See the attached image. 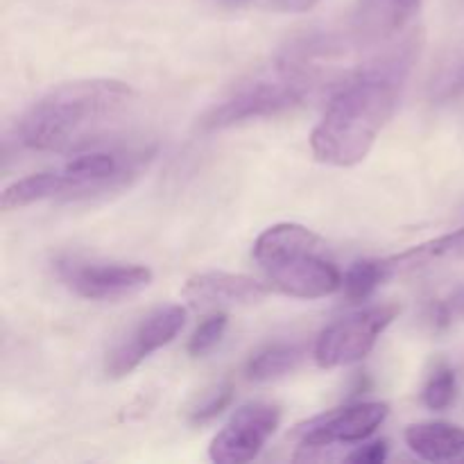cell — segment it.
<instances>
[{
	"label": "cell",
	"mask_w": 464,
	"mask_h": 464,
	"mask_svg": "<svg viewBox=\"0 0 464 464\" xmlns=\"http://www.w3.org/2000/svg\"><path fill=\"white\" fill-rule=\"evenodd\" d=\"M464 258V227L453 231V234L440 236V238L429 240L424 245L411 247L408 252L397 254V256L385 258L390 276L401 275V272L421 270V267L435 266V263L462 261Z\"/></svg>",
	"instance_id": "4fadbf2b"
},
{
	"label": "cell",
	"mask_w": 464,
	"mask_h": 464,
	"mask_svg": "<svg viewBox=\"0 0 464 464\" xmlns=\"http://www.w3.org/2000/svg\"><path fill=\"white\" fill-rule=\"evenodd\" d=\"M266 295L267 288L261 281L231 272H204L190 276L184 285V299L198 311L249 306L261 302Z\"/></svg>",
	"instance_id": "8fae6325"
},
{
	"label": "cell",
	"mask_w": 464,
	"mask_h": 464,
	"mask_svg": "<svg viewBox=\"0 0 464 464\" xmlns=\"http://www.w3.org/2000/svg\"><path fill=\"white\" fill-rule=\"evenodd\" d=\"M388 458V444L385 442H374L367 444V447H361L358 451L349 453V462H361V464H379Z\"/></svg>",
	"instance_id": "44dd1931"
},
{
	"label": "cell",
	"mask_w": 464,
	"mask_h": 464,
	"mask_svg": "<svg viewBox=\"0 0 464 464\" xmlns=\"http://www.w3.org/2000/svg\"><path fill=\"white\" fill-rule=\"evenodd\" d=\"M254 258L267 281L290 297L320 299L343 285L320 236L295 222H281L263 231L254 243Z\"/></svg>",
	"instance_id": "3957f363"
},
{
	"label": "cell",
	"mask_w": 464,
	"mask_h": 464,
	"mask_svg": "<svg viewBox=\"0 0 464 464\" xmlns=\"http://www.w3.org/2000/svg\"><path fill=\"white\" fill-rule=\"evenodd\" d=\"M417 50L420 44L415 36H408L340 84L324 118L311 134V150L317 161L349 168L370 154L397 111Z\"/></svg>",
	"instance_id": "6da1fadb"
},
{
	"label": "cell",
	"mask_w": 464,
	"mask_h": 464,
	"mask_svg": "<svg viewBox=\"0 0 464 464\" xmlns=\"http://www.w3.org/2000/svg\"><path fill=\"white\" fill-rule=\"evenodd\" d=\"M231 397H234V392H231V385L227 383L208 390L202 397V401H198V406L190 411V420L198 421V424L213 420V417H218L227 406H229Z\"/></svg>",
	"instance_id": "ac0fdd59"
},
{
	"label": "cell",
	"mask_w": 464,
	"mask_h": 464,
	"mask_svg": "<svg viewBox=\"0 0 464 464\" xmlns=\"http://www.w3.org/2000/svg\"><path fill=\"white\" fill-rule=\"evenodd\" d=\"M279 421L281 411L272 403H245L211 440L208 456L218 464H243L254 460L279 429Z\"/></svg>",
	"instance_id": "ba28073f"
},
{
	"label": "cell",
	"mask_w": 464,
	"mask_h": 464,
	"mask_svg": "<svg viewBox=\"0 0 464 464\" xmlns=\"http://www.w3.org/2000/svg\"><path fill=\"white\" fill-rule=\"evenodd\" d=\"M370 5L374 12H381V18L388 25L397 27L420 7V0H370Z\"/></svg>",
	"instance_id": "d6986e66"
},
{
	"label": "cell",
	"mask_w": 464,
	"mask_h": 464,
	"mask_svg": "<svg viewBox=\"0 0 464 464\" xmlns=\"http://www.w3.org/2000/svg\"><path fill=\"white\" fill-rule=\"evenodd\" d=\"M57 276L68 290L82 299L116 302L140 293L152 281V270L145 266L122 263H89L77 258H62L54 266Z\"/></svg>",
	"instance_id": "52a82bcc"
},
{
	"label": "cell",
	"mask_w": 464,
	"mask_h": 464,
	"mask_svg": "<svg viewBox=\"0 0 464 464\" xmlns=\"http://www.w3.org/2000/svg\"><path fill=\"white\" fill-rule=\"evenodd\" d=\"M134 104L118 80H77L41 95L16 122V143L36 152H71L107 134Z\"/></svg>",
	"instance_id": "7a4b0ae2"
},
{
	"label": "cell",
	"mask_w": 464,
	"mask_h": 464,
	"mask_svg": "<svg viewBox=\"0 0 464 464\" xmlns=\"http://www.w3.org/2000/svg\"><path fill=\"white\" fill-rule=\"evenodd\" d=\"M397 315L399 306L381 304V306L362 308V311L349 313V315L335 320L317 338V365L331 370V367H343L362 361Z\"/></svg>",
	"instance_id": "8992f818"
},
{
	"label": "cell",
	"mask_w": 464,
	"mask_h": 464,
	"mask_svg": "<svg viewBox=\"0 0 464 464\" xmlns=\"http://www.w3.org/2000/svg\"><path fill=\"white\" fill-rule=\"evenodd\" d=\"M320 82V68L308 54L295 53L263 68L240 86L229 98L204 116V130H227L258 118H270L297 107L311 95Z\"/></svg>",
	"instance_id": "277c9868"
},
{
	"label": "cell",
	"mask_w": 464,
	"mask_h": 464,
	"mask_svg": "<svg viewBox=\"0 0 464 464\" xmlns=\"http://www.w3.org/2000/svg\"><path fill=\"white\" fill-rule=\"evenodd\" d=\"M453 397H456V374L449 367L440 365L438 370L430 374V379L426 381L424 392H421V401L426 403V408L430 411H444V408L451 406Z\"/></svg>",
	"instance_id": "2e32d148"
},
{
	"label": "cell",
	"mask_w": 464,
	"mask_h": 464,
	"mask_svg": "<svg viewBox=\"0 0 464 464\" xmlns=\"http://www.w3.org/2000/svg\"><path fill=\"white\" fill-rule=\"evenodd\" d=\"M122 179V168L113 154L89 152L71 159L54 170L36 172L25 179L14 181L3 193V208H25L30 204L48 202V199H66L93 195L98 190L111 188Z\"/></svg>",
	"instance_id": "5b68a950"
},
{
	"label": "cell",
	"mask_w": 464,
	"mask_h": 464,
	"mask_svg": "<svg viewBox=\"0 0 464 464\" xmlns=\"http://www.w3.org/2000/svg\"><path fill=\"white\" fill-rule=\"evenodd\" d=\"M390 279V272L385 267V258L381 261H358L347 270L343 279V288L347 299L362 302L370 297L383 281Z\"/></svg>",
	"instance_id": "9a60e30c"
},
{
	"label": "cell",
	"mask_w": 464,
	"mask_h": 464,
	"mask_svg": "<svg viewBox=\"0 0 464 464\" xmlns=\"http://www.w3.org/2000/svg\"><path fill=\"white\" fill-rule=\"evenodd\" d=\"M388 403L367 401L356 406L335 408L304 421L295 430L304 449H326L334 444H356L370 438L388 420Z\"/></svg>",
	"instance_id": "30bf717a"
},
{
	"label": "cell",
	"mask_w": 464,
	"mask_h": 464,
	"mask_svg": "<svg viewBox=\"0 0 464 464\" xmlns=\"http://www.w3.org/2000/svg\"><path fill=\"white\" fill-rule=\"evenodd\" d=\"M406 444L421 460L464 462V429L453 424L429 421V424L408 426Z\"/></svg>",
	"instance_id": "7c38bea8"
},
{
	"label": "cell",
	"mask_w": 464,
	"mask_h": 464,
	"mask_svg": "<svg viewBox=\"0 0 464 464\" xmlns=\"http://www.w3.org/2000/svg\"><path fill=\"white\" fill-rule=\"evenodd\" d=\"M462 91H464V62L447 68V71L440 75V80L433 84V98L451 100L456 98V95H460Z\"/></svg>",
	"instance_id": "ffe728a7"
},
{
	"label": "cell",
	"mask_w": 464,
	"mask_h": 464,
	"mask_svg": "<svg viewBox=\"0 0 464 464\" xmlns=\"http://www.w3.org/2000/svg\"><path fill=\"white\" fill-rule=\"evenodd\" d=\"M231 3H249V0H231Z\"/></svg>",
	"instance_id": "cb8c5ba5"
},
{
	"label": "cell",
	"mask_w": 464,
	"mask_h": 464,
	"mask_svg": "<svg viewBox=\"0 0 464 464\" xmlns=\"http://www.w3.org/2000/svg\"><path fill=\"white\" fill-rule=\"evenodd\" d=\"M302 349L295 344H272L249 361L247 376L252 381H275L288 374L302 361Z\"/></svg>",
	"instance_id": "5bb4252c"
},
{
	"label": "cell",
	"mask_w": 464,
	"mask_h": 464,
	"mask_svg": "<svg viewBox=\"0 0 464 464\" xmlns=\"http://www.w3.org/2000/svg\"><path fill=\"white\" fill-rule=\"evenodd\" d=\"M227 322H229L227 313H216V315H211L208 320H204L188 343L190 356L202 358L207 356V353H211L213 349L220 344V340L225 338Z\"/></svg>",
	"instance_id": "e0dca14e"
},
{
	"label": "cell",
	"mask_w": 464,
	"mask_h": 464,
	"mask_svg": "<svg viewBox=\"0 0 464 464\" xmlns=\"http://www.w3.org/2000/svg\"><path fill=\"white\" fill-rule=\"evenodd\" d=\"M258 7L275 9V12H308L317 0H249Z\"/></svg>",
	"instance_id": "7402d4cb"
},
{
	"label": "cell",
	"mask_w": 464,
	"mask_h": 464,
	"mask_svg": "<svg viewBox=\"0 0 464 464\" xmlns=\"http://www.w3.org/2000/svg\"><path fill=\"white\" fill-rule=\"evenodd\" d=\"M453 308H456L458 315L464 320V290H460V293L456 295V299H453Z\"/></svg>",
	"instance_id": "603a6c76"
},
{
	"label": "cell",
	"mask_w": 464,
	"mask_h": 464,
	"mask_svg": "<svg viewBox=\"0 0 464 464\" xmlns=\"http://www.w3.org/2000/svg\"><path fill=\"white\" fill-rule=\"evenodd\" d=\"M186 322V311L181 306H161L145 315L111 352L107 353L104 372L109 379H122L131 374L145 358L152 356L161 347L177 338Z\"/></svg>",
	"instance_id": "9c48e42d"
}]
</instances>
